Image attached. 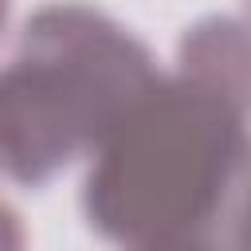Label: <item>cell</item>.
Instances as JSON below:
<instances>
[{
  "mask_svg": "<svg viewBox=\"0 0 251 251\" xmlns=\"http://www.w3.org/2000/svg\"><path fill=\"white\" fill-rule=\"evenodd\" d=\"M247 157V114L224 90L184 71L161 75L94 153L82 212L126 251L204 231Z\"/></svg>",
  "mask_w": 251,
  "mask_h": 251,
  "instance_id": "1",
  "label": "cell"
},
{
  "mask_svg": "<svg viewBox=\"0 0 251 251\" xmlns=\"http://www.w3.org/2000/svg\"><path fill=\"white\" fill-rule=\"evenodd\" d=\"M137 251H224V243L212 227H204V231L173 235V239H161V243H149V247H137Z\"/></svg>",
  "mask_w": 251,
  "mask_h": 251,
  "instance_id": "5",
  "label": "cell"
},
{
  "mask_svg": "<svg viewBox=\"0 0 251 251\" xmlns=\"http://www.w3.org/2000/svg\"><path fill=\"white\" fill-rule=\"evenodd\" d=\"M216 224H220L216 235H220L224 251H251V157L243 161Z\"/></svg>",
  "mask_w": 251,
  "mask_h": 251,
  "instance_id": "4",
  "label": "cell"
},
{
  "mask_svg": "<svg viewBox=\"0 0 251 251\" xmlns=\"http://www.w3.org/2000/svg\"><path fill=\"white\" fill-rule=\"evenodd\" d=\"M161 82L153 55L118 20L86 4L27 16L0 78V153L16 184L39 188L75 157L98 153Z\"/></svg>",
  "mask_w": 251,
  "mask_h": 251,
  "instance_id": "2",
  "label": "cell"
},
{
  "mask_svg": "<svg viewBox=\"0 0 251 251\" xmlns=\"http://www.w3.org/2000/svg\"><path fill=\"white\" fill-rule=\"evenodd\" d=\"M176 63H180L176 71L224 90L251 118V20L208 16L192 24L180 39Z\"/></svg>",
  "mask_w": 251,
  "mask_h": 251,
  "instance_id": "3",
  "label": "cell"
}]
</instances>
